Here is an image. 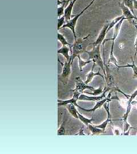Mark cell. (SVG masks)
Masks as SVG:
<instances>
[{"label":"cell","instance_id":"6da1fadb","mask_svg":"<svg viewBox=\"0 0 137 154\" xmlns=\"http://www.w3.org/2000/svg\"><path fill=\"white\" fill-rule=\"evenodd\" d=\"M90 36V34H88L87 36L83 37V38H78L77 39L74 43L72 45L71 49V63H73V62L74 60L78 57V56H80L81 54L83 53L84 52H86V48L89 45L91 44L89 43L88 39Z\"/></svg>","mask_w":137,"mask_h":154},{"label":"cell","instance_id":"7a4b0ae2","mask_svg":"<svg viewBox=\"0 0 137 154\" xmlns=\"http://www.w3.org/2000/svg\"><path fill=\"white\" fill-rule=\"evenodd\" d=\"M100 46L101 45H99L95 47H93V49L92 50L86 51L85 53H86L89 55V60H92L96 65L99 66L104 72V75H105L106 71L104 70V63L102 61L101 57V54L100 52Z\"/></svg>","mask_w":137,"mask_h":154},{"label":"cell","instance_id":"3957f363","mask_svg":"<svg viewBox=\"0 0 137 154\" xmlns=\"http://www.w3.org/2000/svg\"><path fill=\"white\" fill-rule=\"evenodd\" d=\"M95 1V0H92V1L88 4V5L86 6L83 9H82V11H81L80 13H79L76 16L74 17L70 20L66 22V23L64 24V25L61 28V29H64V28L70 29L73 34L74 41H76L77 39V35H76V26L78 20L85 13V11H86V10H88V9L90 7V6L93 5V4L94 2Z\"/></svg>","mask_w":137,"mask_h":154},{"label":"cell","instance_id":"277c9868","mask_svg":"<svg viewBox=\"0 0 137 154\" xmlns=\"http://www.w3.org/2000/svg\"><path fill=\"white\" fill-rule=\"evenodd\" d=\"M76 88L73 90V97L77 98L78 99L79 98L80 95L83 92V91L86 89H89L92 91H94L95 90V88L93 87L88 86L86 85L85 82H83L82 79L79 77H76Z\"/></svg>","mask_w":137,"mask_h":154},{"label":"cell","instance_id":"5b68a950","mask_svg":"<svg viewBox=\"0 0 137 154\" xmlns=\"http://www.w3.org/2000/svg\"><path fill=\"white\" fill-rule=\"evenodd\" d=\"M71 59L70 61H66L65 64L63 65V69L62 73L59 75V80L63 83L64 85H66L68 82L69 78L71 74Z\"/></svg>","mask_w":137,"mask_h":154},{"label":"cell","instance_id":"8992f818","mask_svg":"<svg viewBox=\"0 0 137 154\" xmlns=\"http://www.w3.org/2000/svg\"><path fill=\"white\" fill-rule=\"evenodd\" d=\"M109 23H106L104 26V27L99 34L98 38L93 43V47H95L99 45L102 44V42L104 41L106 35L107 34V33H108L107 29L109 28Z\"/></svg>","mask_w":137,"mask_h":154},{"label":"cell","instance_id":"52a82bcc","mask_svg":"<svg viewBox=\"0 0 137 154\" xmlns=\"http://www.w3.org/2000/svg\"><path fill=\"white\" fill-rule=\"evenodd\" d=\"M107 91V90L104 89V93L101 94V96H86L85 95L83 94H81L78 100H83V101H94V102H98L102 99H104V98H106V95L105 94Z\"/></svg>","mask_w":137,"mask_h":154},{"label":"cell","instance_id":"ba28073f","mask_svg":"<svg viewBox=\"0 0 137 154\" xmlns=\"http://www.w3.org/2000/svg\"><path fill=\"white\" fill-rule=\"evenodd\" d=\"M111 93H110L109 94H108V95L106 97V98H104V99H102V100H99V101H98L97 102V103H96V105H95V106L94 107L93 109H84V108H83V107H80L79 106L78 107L79 109H80L81 110H82L83 111H86V112H94L96 110H97L98 109H99L100 107H101L102 106H104V103L107 101V100H113V99H116V98H111Z\"/></svg>","mask_w":137,"mask_h":154},{"label":"cell","instance_id":"9c48e42d","mask_svg":"<svg viewBox=\"0 0 137 154\" xmlns=\"http://www.w3.org/2000/svg\"><path fill=\"white\" fill-rule=\"evenodd\" d=\"M119 5L123 13V16L125 17V18H126V20H132V21L137 20V17L135 16L132 14V11L129 9V8H128L127 6L125 5L123 2L120 3Z\"/></svg>","mask_w":137,"mask_h":154},{"label":"cell","instance_id":"30bf717a","mask_svg":"<svg viewBox=\"0 0 137 154\" xmlns=\"http://www.w3.org/2000/svg\"><path fill=\"white\" fill-rule=\"evenodd\" d=\"M77 1V0H71L70 1V3L69 4V5L65 8L64 16L65 17V19H66V22L71 20V13H72L73 8V6L74 5V4H75V3Z\"/></svg>","mask_w":137,"mask_h":154},{"label":"cell","instance_id":"8fae6325","mask_svg":"<svg viewBox=\"0 0 137 154\" xmlns=\"http://www.w3.org/2000/svg\"><path fill=\"white\" fill-rule=\"evenodd\" d=\"M126 20V18L123 17V18H122L121 20L118 22L115 25V26L114 27V34H113V37L112 38V44L114 45L115 39L117 38V37L119 35V33L121 30V26L122 25V23L123 22V21H125Z\"/></svg>","mask_w":137,"mask_h":154},{"label":"cell","instance_id":"7c38bea8","mask_svg":"<svg viewBox=\"0 0 137 154\" xmlns=\"http://www.w3.org/2000/svg\"><path fill=\"white\" fill-rule=\"evenodd\" d=\"M71 51V49L69 46H63L61 48L58 50V53L61 54L66 58V61H69L70 60L71 55L69 54V52Z\"/></svg>","mask_w":137,"mask_h":154},{"label":"cell","instance_id":"4fadbf2b","mask_svg":"<svg viewBox=\"0 0 137 154\" xmlns=\"http://www.w3.org/2000/svg\"><path fill=\"white\" fill-rule=\"evenodd\" d=\"M95 65H95L94 63H93L92 68V71L90 72L88 74V75H87V79H86V81L85 82V83L86 85H88L89 83L91 82V81L93 80L94 77H95V76L99 75V76H101V77H102V78H104V76L100 73V70H99L98 72H94V67L95 66Z\"/></svg>","mask_w":137,"mask_h":154},{"label":"cell","instance_id":"5bb4252c","mask_svg":"<svg viewBox=\"0 0 137 154\" xmlns=\"http://www.w3.org/2000/svg\"><path fill=\"white\" fill-rule=\"evenodd\" d=\"M78 100V99L74 97H73V98L69 99V100H58V106H67L69 104H73L76 106L78 107L79 106L77 104V101Z\"/></svg>","mask_w":137,"mask_h":154},{"label":"cell","instance_id":"9a60e30c","mask_svg":"<svg viewBox=\"0 0 137 154\" xmlns=\"http://www.w3.org/2000/svg\"><path fill=\"white\" fill-rule=\"evenodd\" d=\"M67 2H68V1L66 0H64L62 1L58 0V18L64 15L65 9V6Z\"/></svg>","mask_w":137,"mask_h":154},{"label":"cell","instance_id":"2e32d148","mask_svg":"<svg viewBox=\"0 0 137 154\" xmlns=\"http://www.w3.org/2000/svg\"><path fill=\"white\" fill-rule=\"evenodd\" d=\"M114 46L111 45V51H110V58L107 63V65H109L110 63H112L114 65H115V66L117 67L119 66L118 63V61L117 60L115 56L114 55Z\"/></svg>","mask_w":137,"mask_h":154},{"label":"cell","instance_id":"e0dca14e","mask_svg":"<svg viewBox=\"0 0 137 154\" xmlns=\"http://www.w3.org/2000/svg\"><path fill=\"white\" fill-rule=\"evenodd\" d=\"M67 109L70 112V114L76 119H78V111L76 110V106L73 104H69L67 105Z\"/></svg>","mask_w":137,"mask_h":154},{"label":"cell","instance_id":"ac0fdd59","mask_svg":"<svg viewBox=\"0 0 137 154\" xmlns=\"http://www.w3.org/2000/svg\"><path fill=\"white\" fill-rule=\"evenodd\" d=\"M88 128H89V130L92 131V135H99V134H101L102 133H104L105 132V131L103 130L101 128H98L97 127L93 126L91 124H89L88 126Z\"/></svg>","mask_w":137,"mask_h":154},{"label":"cell","instance_id":"d6986e66","mask_svg":"<svg viewBox=\"0 0 137 154\" xmlns=\"http://www.w3.org/2000/svg\"><path fill=\"white\" fill-rule=\"evenodd\" d=\"M124 5L127 6L129 9L132 11V14L136 16L134 11V0H123L122 2Z\"/></svg>","mask_w":137,"mask_h":154},{"label":"cell","instance_id":"ffe728a7","mask_svg":"<svg viewBox=\"0 0 137 154\" xmlns=\"http://www.w3.org/2000/svg\"><path fill=\"white\" fill-rule=\"evenodd\" d=\"M78 113V119L81 121L83 122L85 125H86L88 126V125L89 124H91L92 122L94 121V119L93 116L92 117V119H88L85 118V116H82L81 114H79L78 112H77Z\"/></svg>","mask_w":137,"mask_h":154},{"label":"cell","instance_id":"44dd1931","mask_svg":"<svg viewBox=\"0 0 137 154\" xmlns=\"http://www.w3.org/2000/svg\"><path fill=\"white\" fill-rule=\"evenodd\" d=\"M58 41L60 42L61 43L62 45V46H69L70 47V48H71L72 45L69 44L67 40H66L65 36L61 34V33H58Z\"/></svg>","mask_w":137,"mask_h":154},{"label":"cell","instance_id":"7402d4cb","mask_svg":"<svg viewBox=\"0 0 137 154\" xmlns=\"http://www.w3.org/2000/svg\"><path fill=\"white\" fill-rule=\"evenodd\" d=\"M123 17H125L123 16L117 17V18H114L112 21H111V22H110L109 28H108V29H107V32H109L110 30H111L112 28H114V27L115 26V25H116L118 22H119L122 18H123Z\"/></svg>","mask_w":137,"mask_h":154},{"label":"cell","instance_id":"603a6c76","mask_svg":"<svg viewBox=\"0 0 137 154\" xmlns=\"http://www.w3.org/2000/svg\"><path fill=\"white\" fill-rule=\"evenodd\" d=\"M78 65H79V70H80L81 72H82V68H83L84 66H85L86 65L90 63V62H93L92 60H89V61H83V60H81L80 56H78Z\"/></svg>","mask_w":137,"mask_h":154},{"label":"cell","instance_id":"cb8c5ba5","mask_svg":"<svg viewBox=\"0 0 137 154\" xmlns=\"http://www.w3.org/2000/svg\"><path fill=\"white\" fill-rule=\"evenodd\" d=\"M65 21H66V19L65 16H62L58 17V30L61 29L62 27L64 25V24H65L66 23H65Z\"/></svg>","mask_w":137,"mask_h":154},{"label":"cell","instance_id":"d4e9b609","mask_svg":"<svg viewBox=\"0 0 137 154\" xmlns=\"http://www.w3.org/2000/svg\"><path fill=\"white\" fill-rule=\"evenodd\" d=\"M66 121L64 122L62 125H61L60 128L58 130V135H64L65 134V125Z\"/></svg>","mask_w":137,"mask_h":154},{"label":"cell","instance_id":"484cf974","mask_svg":"<svg viewBox=\"0 0 137 154\" xmlns=\"http://www.w3.org/2000/svg\"><path fill=\"white\" fill-rule=\"evenodd\" d=\"M104 93V90L103 89L101 88V87H99L97 89H95V90L94 91V93H88L87 92L86 93L89 94H90V95H95V96H97V95H98L99 94H102Z\"/></svg>","mask_w":137,"mask_h":154},{"label":"cell","instance_id":"4316f807","mask_svg":"<svg viewBox=\"0 0 137 154\" xmlns=\"http://www.w3.org/2000/svg\"><path fill=\"white\" fill-rule=\"evenodd\" d=\"M137 96V90H136L134 93L132 94V95L130 96V98H129V101H128V104H132V102L133 100L136 98Z\"/></svg>","mask_w":137,"mask_h":154},{"label":"cell","instance_id":"83f0119b","mask_svg":"<svg viewBox=\"0 0 137 154\" xmlns=\"http://www.w3.org/2000/svg\"><path fill=\"white\" fill-rule=\"evenodd\" d=\"M135 28L137 29V25H135ZM134 49H135V54H134V59L135 60V58H136V55H137V35L136 39H135V43H134Z\"/></svg>","mask_w":137,"mask_h":154},{"label":"cell","instance_id":"f1b7e54d","mask_svg":"<svg viewBox=\"0 0 137 154\" xmlns=\"http://www.w3.org/2000/svg\"><path fill=\"white\" fill-rule=\"evenodd\" d=\"M83 130H84V126H83L82 128L81 129V130L79 131V133L76 134V135H85V134L83 133Z\"/></svg>","mask_w":137,"mask_h":154},{"label":"cell","instance_id":"f546056e","mask_svg":"<svg viewBox=\"0 0 137 154\" xmlns=\"http://www.w3.org/2000/svg\"><path fill=\"white\" fill-rule=\"evenodd\" d=\"M134 8L137 10V0H134Z\"/></svg>","mask_w":137,"mask_h":154},{"label":"cell","instance_id":"4dcf8cb0","mask_svg":"<svg viewBox=\"0 0 137 154\" xmlns=\"http://www.w3.org/2000/svg\"><path fill=\"white\" fill-rule=\"evenodd\" d=\"M133 23L135 25H137V19L136 20H133Z\"/></svg>","mask_w":137,"mask_h":154}]
</instances>
